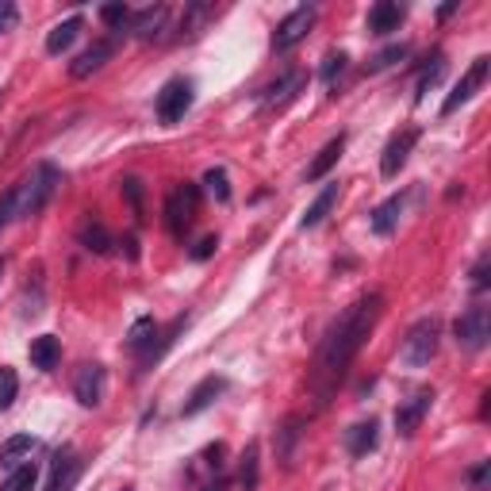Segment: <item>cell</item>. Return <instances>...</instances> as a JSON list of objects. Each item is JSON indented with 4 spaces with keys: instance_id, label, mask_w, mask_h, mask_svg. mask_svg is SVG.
<instances>
[{
    "instance_id": "1",
    "label": "cell",
    "mask_w": 491,
    "mask_h": 491,
    "mask_svg": "<svg viewBox=\"0 0 491 491\" xmlns=\"http://www.w3.org/2000/svg\"><path fill=\"white\" fill-rule=\"evenodd\" d=\"M380 311H384V296L372 292V296H361L354 308H346L342 319L326 331L323 346H319V377L323 380H338L349 369V361H354L361 354V346L369 342Z\"/></svg>"
},
{
    "instance_id": "2",
    "label": "cell",
    "mask_w": 491,
    "mask_h": 491,
    "mask_svg": "<svg viewBox=\"0 0 491 491\" xmlns=\"http://www.w3.org/2000/svg\"><path fill=\"white\" fill-rule=\"evenodd\" d=\"M58 181H62V173H58L51 161H43V166H35L19 184H12V192H16V219L39 215L46 207V200L54 196Z\"/></svg>"
},
{
    "instance_id": "3",
    "label": "cell",
    "mask_w": 491,
    "mask_h": 491,
    "mask_svg": "<svg viewBox=\"0 0 491 491\" xmlns=\"http://www.w3.org/2000/svg\"><path fill=\"white\" fill-rule=\"evenodd\" d=\"M434 354H438V323L434 319H418L411 331H407L403 346H400L403 365L423 369V365H430V361H434Z\"/></svg>"
},
{
    "instance_id": "4",
    "label": "cell",
    "mask_w": 491,
    "mask_h": 491,
    "mask_svg": "<svg viewBox=\"0 0 491 491\" xmlns=\"http://www.w3.org/2000/svg\"><path fill=\"white\" fill-rule=\"evenodd\" d=\"M192 108V81L189 77H173V81H166L161 85V92H158V100H154V115L166 127H173V123H181L184 120V112Z\"/></svg>"
},
{
    "instance_id": "5",
    "label": "cell",
    "mask_w": 491,
    "mask_h": 491,
    "mask_svg": "<svg viewBox=\"0 0 491 491\" xmlns=\"http://www.w3.org/2000/svg\"><path fill=\"white\" fill-rule=\"evenodd\" d=\"M453 338H457V346L464 349V354L484 349L487 338H491V311L484 308V303H472V308L453 323Z\"/></svg>"
},
{
    "instance_id": "6",
    "label": "cell",
    "mask_w": 491,
    "mask_h": 491,
    "mask_svg": "<svg viewBox=\"0 0 491 491\" xmlns=\"http://www.w3.org/2000/svg\"><path fill=\"white\" fill-rule=\"evenodd\" d=\"M196 207H200V189H196V184H184V189H173L166 196V227H169V235L184 238V230L192 227Z\"/></svg>"
},
{
    "instance_id": "7",
    "label": "cell",
    "mask_w": 491,
    "mask_h": 491,
    "mask_svg": "<svg viewBox=\"0 0 491 491\" xmlns=\"http://www.w3.org/2000/svg\"><path fill=\"white\" fill-rule=\"evenodd\" d=\"M315 16H319V12H315V4H300L296 12H288V16L277 23V31H273V51L284 54L296 43L308 39V31L315 27Z\"/></svg>"
},
{
    "instance_id": "8",
    "label": "cell",
    "mask_w": 491,
    "mask_h": 491,
    "mask_svg": "<svg viewBox=\"0 0 491 491\" xmlns=\"http://www.w3.org/2000/svg\"><path fill=\"white\" fill-rule=\"evenodd\" d=\"M487 69H491V58L487 54H480V58H472V66L464 69V77L453 85V92L446 97V104H441V115H453L461 108V104H469L476 92L484 89V81H487Z\"/></svg>"
},
{
    "instance_id": "9",
    "label": "cell",
    "mask_w": 491,
    "mask_h": 491,
    "mask_svg": "<svg viewBox=\"0 0 491 491\" xmlns=\"http://www.w3.org/2000/svg\"><path fill=\"white\" fill-rule=\"evenodd\" d=\"M104 388H108V369H104V365L89 361V365L77 369V377H74V400L81 407H100L104 403Z\"/></svg>"
},
{
    "instance_id": "10",
    "label": "cell",
    "mask_w": 491,
    "mask_h": 491,
    "mask_svg": "<svg viewBox=\"0 0 491 491\" xmlns=\"http://www.w3.org/2000/svg\"><path fill=\"white\" fill-rule=\"evenodd\" d=\"M418 143V127H407V131H400L392 138L388 146H384V158H380V177H400V169L407 166V158H411V150Z\"/></svg>"
},
{
    "instance_id": "11",
    "label": "cell",
    "mask_w": 491,
    "mask_h": 491,
    "mask_svg": "<svg viewBox=\"0 0 491 491\" xmlns=\"http://www.w3.org/2000/svg\"><path fill=\"white\" fill-rule=\"evenodd\" d=\"M430 403H434V392L423 388V392H415L411 400H403L400 407H395V430H400L403 438H411L418 426H423V418L430 415Z\"/></svg>"
},
{
    "instance_id": "12",
    "label": "cell",
    "mask_w": 491,
    "mask_h": 491,
    "mask_svg": "<svg viewBox=\"0 0 491 491\" xmlns=\"http://www.w3.org/2000/svg\"><path fill=\"white\" fill-rule=\"evenodd\" d=\"M81 457L74 449H58L51 461V480H46V491H74V484L81 480Z\"/></svg>"
},
{
    "instance_id": "13",
    "label": "cell",
    "mask_w": 491,
    "mask_h": 491,
    "mask_svg": "<svg viewBox=\"0 0 491 491\" xmlns=\"http://www.w3.org/2000/svg\"><path fill=\"white\" fill-rule=\"evenodd\" d=\"M230 388V380L227 377H215V372H212V377H204L200 384H196V388L189 392V400H184V407H181V415L184 418H192V415H200V411H207V407H212L215 400H219V395H223Z\"/></svg>"
},
{
    "instance_id": "14",
    "label": "cell",
    "mask_w": 491,
    "mask_h": 491,
    "mask_svg": "<svg viewBox=\"0 0 491 491\" xmlns=\"http://www.w3.org/2000/svg\"><path fill=\"white\" fill-rule=\"evenodd\" d=\"M112 54H115V43H112V39H97V43L89 46V51H81V54L74 58V62H69V77H74V81L92 77L104 62H108Z\"/></svg>"
},
{
    "instance_id": "15",
    "label": "cell",
    "mask_w": 491,
    "mask_h": 491,
    "mask_svg": "<svg viewBox=\"0 0 491 491\" xmlns=\"http://www.w3.org/2000/svg\"><path fill=\"white\" fill-rule=\"evenodd\" d=\"M166 19H169V8H166V4H150V8H143V12H135V16H131L135 39H143V43L158 39V35L166 31Z\"/></svg>"
},
{
    "instance_id": "16",
    "label": "cell",
    "mask_w": 491,
    "mask_h": 491,
    "mask_svg": "<svg viewBox=\"0 0 491 491\" xmlns=\"http://www.w3.org/2000/svg\"><path fill=\"white\" fill-rule=\"evenodd\" d=\"M407 16V8L403 4H395V0H380V4H372L369 8V31L372 35H392V31H400V23Z\"/></svg>"
},
{
    "instance_id": "17",
    "label": "cell",
    "mask_w": 491,
    "mask_h": 491,
    "mask_svg": "<svg viewBox=\"0 0 491 491\" xmlns=\"http://www.w3.org/2000/svg\"><path fill=\"white\" fill-rule=\"evenodd\" d=\"M342 441H346L349 457H369V453L377 449V441H380V426L372 423V418H369V423H354V426L346 430Z\"/></svg>"
},
{
    "instance_id": "18",
    "label": "cell",
    "mask_w": 491,
    "mask_h": 491,
    "mask_svg": "<svg viewBox=\"0 0 491 491\" xmlns=\"http://www.w3.org/2000/svg\"><path fill=\"white\" fill-rule=\"evenodd\" d=\"M303 85H308V74H303V69H292V74H284L277 85L265 89V108H284Z\"/></svg>"
},
{
    "instance_id": "19",
    "label": "cell",
    "mask_w": 491,
    "mask_h": 491,
    "mask_svg": "<svg viewBox=\"0 0 491 491\" xmlns=\"http://www.w3.org/2000/svg\"><path fill=\"white\" fill-rule=\"evenodd\" d=\"M400 215H403V192L400 196H388L380 207H372V215H369V227H372V235H392L395 223H400Z\"/></svg>"
},
{
    "instance_id": "20",
    "label": "cell",
    "mask_w": 491,
    "mask_h": 491,
    "mask_svg": "<svg viewBox=\"0 0 491 491\" xmlns=\"http://www.w3.org/2000/svg\"><path fill=\"white\" fill-rule=\"evenodd\" d=\"M81 31H85V19H81V16L62 19L51 35H46V54H54V58H58V54H66L69 46L77 43V35H81Z\"/></svg>"
},
{
    "instance_id": "21",
    "label": "cell",
    "mask_w": 491,
    "mask_h": 491,
    "mask_svg": "<svg viewBox=\"0 0 491 491\" xmlns=\"http://www.w3.org/2000/svg\"><path fill=\"white\" fill-rule=\"evenodd\" d=\"M58 361H62V342H58L54 334H39L31 338V365L39 372H51Z\"/></svg>"
},
{
    "instance_id": "22",
    "label": "cell",
    "mask_w": 491,
    "mask_h": 491,
    "mask_svg": "<svg viewBox=\"0 0 491 491\" xmlns=\"http://www.w3.org/2000/svg\"><path fill=\"white\" fill-rule=\"evenodd\" d=\"M342 150H346V135H338V138H331L319 154H315V161L308 166V181H323L326 173H331L334 166H338V158H342Z\"/></svg>"
},
{
    "instance_id": "23",
    "label": "cell",
    "mask_w": 491,
    "mask_h": 491,
    "mask_svg": "<svg viewBox=\"0 0 491 491\" xmlns=\"http://www.w3.org/2000/svg\"><path fill=\"white\" fill-rule=\"evenodd\" d=\"M334 204H338V184H326V189H323V192H319V196H315V200H311V207H308V212H303L300 227H303V230L319 227L323 219L331 215V207H334Z\"/></svg>"
},
{
    "instance_id": "24",
    "label": "cell",
    "mask_w": 491,
    "mask_h": 491,
    "mask_svg": "<svg viewBox=\"0 0 491 491\" xmlns=\"http://www.w3.org/2000/svg\"><path fill=\"white\" fill-rule=\"evenodd\" d=\"M181 331H184V319H177V323L169 326V331H158V342H150L143 354H138V369H154L158 361H161V354H166V349L173 346V338H177Z\"/></svg>"
},
{
    "instance_id": "25",
    "label": "cell",
    "mask_w": 491,
    "mask_h": 491,
    "mask_svg": "<svg viewBox=\"0 0 491 491\" xmlns=\"http://www.w3.org/2000/svg\"><path fill=\"white\" fill-rule=\"evenodd\" d=\"M215 16V8L207 4V0H196V4L184 8V16H181V39H192V35H200L204 31V23Z\"/></svg>"
},
{
    "instance_id": "26",
    "label": "cell",
    "mask_w": 491,
    "mask_h": 491,
    "mask_svg": "<svg viewBox=\"0 0 491 491\" xmlns=\"http://www.w3.org/2000/svg\"><path fill=\"white\" fill-rule=\"evenodd\" d=\"M35 446H39V438H31V434L8 438L4 446H0V464H4V469H19V457H27Z\"/></svg>"
},
{
    "instance_id": "27",
    "label": "cell",
    "mask_w": 491,
    "mask_h": 491,
    "mask_svg": "<svg viewBox=\"0 0 491 491\" xmlns=\"http://www.w3.org/2000/svg\"><path fill=\"white\" fill-rule=\"evenodd\" d=\"M77 238L92 253H108L112 250V235L104 230V223H97V219H85V223H81V230H77Z\"/></svg>"
},
{
    "instance_id": "28",
    "label": "cell",
    "mask_w": 491,
    "mask_h": 491,
    "mask_svg": "<svg viewBox=\"0 0 491 491\" xmlns=\"http://www.w3.org/2000/svg\"><path fill=\"white\" fill-rule=\"evenodd\" d=\"M154 338H158V323H154V319H138V323L131 326V331H127V342H123V346L138 357L150 342H154Z\"/></svg>"
},
{
    "instance_id": "29",
    "label": "cell",
    "mask_w": 491,
    "mask_h": 491,
    "mask_svg": "<svg viewBox=\"0 0 491 491\" xmlns=\"http://www.w3.org/2000/svg\"><path fill=\"white\" fill-rule=\"evenodd\" d=\"M441 74H446V58L434 54V58H430V66L423 69V77H418V85H415V104H423V100H426V92L438 85Z\"/></svg>"
},
{
    "instance_id": "30",
    "label": "cell",
    "mask_w": 491,
    "mask_h": 491,
    "mask_svg": "<svg viewBox=\"0 0 491 491\" xmlns=\"http://www.w3.org/2000/svg\"><path fill=\"white\" fill-rule=\"evenodd\" d=\"M35 480H39V469L31 464H19V469L8 472V480L0 484V491H35Z\"/></svg>"
},
{
    "instance_id": "31",
    "label": "cell",
    "mask_w": 491,
    "mask_h": 491,
    "mask_svg": "<svg viewBox=\"0 0 491 491\" xmlns=\"http://www.w3.org/2000/svg\"><path fill=\"white\" fill-rule=\"evenodd\" d=\"M238 484H242V491H253L257 487V441H250V446H246V453H242Z\"/></svg>"
},
{
    "instance_id": "32",
    "label": "cell",
    "mask_w": 491,
    "mask_h": 491,
    "mask_svg": "<svg viewBox=\"0 0 491 491\" xmlns=\"http://www.w3.org/2000/svg\"><path fill=\"white\" fill-rule=\"evenodd\" d=\"M100 23L104 27H112V31H123V23H131V8L123 4V0H115V4H100Z\"/></svg>"
},
{
    "instance_id": "33",
    "label": "cell",
    "mask_w": 491,
    "mask_h": 491,
    "mask_svg": "<svg viewBox=\"0 0 491 491\" xmlns=\"http://www.w3.org/2000/svg\"><path fill=\"white\" fill-rule=\"evenodd\" d=\"M16 392H19V377H16V369L0 365V411H8V407L16 403Z\"/></svg>"
},
{
    "instance_id": "34",
    "label": "cell",
    "mask_w": 491,
    "mask_h": 491,
    "mask_svg": "<svg viewBox=\"0 0 491 491\" xmlns=\"http://www.w3.org/2000/svg\"><path fill=\"white\" fill-rule=\"evenodd\" d=\"M204 189L212 192L219 204H227V200H230V181H227V169H207V173H204Z\"/></svg>"
},
{
    "instance_id": "35",
    "label": "cell",
    "mask_w": 491,
    "mask_h": 491,
    "mask_svg": "<svg viewBox=\"0 0 491 491\" xmlns=\"http://www.w3.org/2000/svg\"><path fill=\"white\" fill-rule=\"evenodd\" d=\"M403 58H407V46H403V43L384 46V51L369 62V74H380V69H388V66H395V62H403Z\"/></svg>"
},
{
    "instance_id": "36",
    "label": "cell",
    "mask_w": 491,
    "mask_h": 491,
    "mask_svg": "<svg viewBox=\"0 0 491 491\" xmlns=\"http://www.w3.org/2000/svg\"><path fill=\"white\" fill-rule=\"evenodd\" d=\"M346 62H349V58H346V51H334V54H326V58H323V66H319V77L326 81V85H334V81L346 74Z\"/></svg>"
},
{
    "instance_id": "37",
    "label": "cell",
    "mask_w": 491,
    "mask_h": 491,
    "mask_svg": "<svg viewBox=\"0 0 491 491\" xmlns=\"http://www.w3.org/2000/svg\"><path fill=\"white\" fill-rule=\"evenodd\" d=\"M123 196H127V204H131L135 215L143 212V181H138V177H127V181H123Z\"/></svg>"
},
{
    "instance_id": "38",
    "label": "cell",
    "mask_w": 491,
    "mask_h": 491,
    "mask_svg": "<svg viewBox=\"0 0 491 491\" xmlns=\"http://www.w3.org/2000/svg\"><path fill=\"white\" fill-rule=\"evenodd\" d=\"M16 23H19V8L12 4V0H0V35L12 31Z\"/></svg>"
},
{
    "instance_id": "39",
    "label": "cell",
    "mask_w": 491,
    "mask_h": 491,
    "mask_svg": "<svg viewBox=\"0 0 491 491\" xmlns=\"http://www.w3.org/2000/svg\"><path fill=\"white\" fill-rule=\"evenodd\" d=\"M215 246H219V238H215V235L200 238V242H196V250H192V261H207V257L215 253Z\"/></svg>"
},
{
    "instance_id": "40",
    "label": "cell",
    "mask_w": 491,
    "mask_h": 491,
    "mask_svg": "<svg viewBox=\"0 0 491 491\" xmlns=\"http://www.w3.org/2000/svg\"><path fill=\"white\" fill-rule=\"evenodd\" d=\"M487 269H491V257L484 253L480 261H476V269H472V288H476V292L487 288Z\"/></svg>"
},
{
    "instance_id": "41",
    "label": "cell",
    "mask_w": 491,
    "mask_h": 491,
    "mask_svg": "<svg viewBox=\"0 0 491 491\" xmlns=\"http://www.w3.org/2000/svg\"><path fill=\"white\" fill-rule=\"evenodd\" d=\"M484 480H487V461H484V464H476V469L469 472V484H476V487H480Z\"/></svg>"
},
{
    "instance_id": "42",
    "label": "cell",
    "mask_w": 491,
    "mask_h": 491,
    "mask_svg": "<svg viewBox=\"0 0 491 491\" xmlns=\"http://www.w3.org/2000/svg\"><path fill=\"white\" fill-rule=\"evenodd\" d=\"M453 12H457V4H446V8H438V19H449Z\"/></svg>"
},
{
    "instance_id": "43",
    "label": "cell",
    "mask_w": 491,
    "mask_h": 491,
    "mask_svg": "<svg viewBox=\"0 0 491 491\" xmlns=\"http://www.w3.org/2000/svg\"><path fill=\"white\" fill-rule=\"evenodd\" d=\"M223 487H227V484H223V480H219V484H207L204 491H223Z\"/></svg>"
},
{
    "instance_id": "44",
    "label": "cell",
    "mask_w": 491,
    "mask_h": 491,
    "mask_svg": "<svg viewBox=\"0 0 491 491\" xmlns=\"http://www.w3.org/2000/svg\"><path fill=\"white\" fill-rule=\"evenodd\" d=\"M0 273H4V257H0Z\"/></svg>"
},
{
    "instance_id": "45",
    "label": "cell",
    "mask_w": 491,
    "mask_h": 491,
    "mask_svg": "<svg viewBox=\"0 0 491 491\" xmlns=\"http://www.w3.org/2000/svg\"><path fill=\"white\" fill-rule=\"evenodd\" d=\"M123 491H135V487H123Z\"/></svg>"
}]
</instances>
